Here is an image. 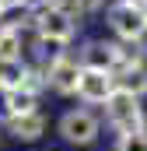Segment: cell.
I'll return each instance as SVG.
<instances>
[{
  "label": "cell",
  "instance_id": "obj_2",
  "mask_svg": "<svg viewBox=\"0 0 147 151\" xmlns=\"http://www.w3.org/2000/svg\"><path fill=\"white\" fill-rule=\"evenodd\" d=\"M102 127H109L112 134H137V130H147V109L140 99L126 95L123 88H116L109 95V102L102 106Z\"/></svg>",
  "mask_w": 147,
  "mask_h": 151
},
{
  "label": "cell",
  "instance_id": "obj_15",
  "mask_svg": "<svg viewBox=\"0 0 147 151\" xmlns=\"http://www.w3.org/2000/svg\"><path fill=\"white\" fill-rule=\"evenodd\" d=\"M112 151H147V130H137V134H119L112 141Z\"/></svg>",
  "mask_w": 147,
  "mask_h": 151
},
{
  "label": "cell",
  "instance_id": "obj_4",
  "mask_svg": "<svg viewBox=\"0 0 147 151\" xmlns=\"http://www.w3.org/2000/svg\"><path fill=\"white\" fill-rule=\"evenodd\" d=\"M105 25L116 42H147V18L144 7H133V4H123V0H112L105 7Z\"/></svg>",
  "mask_w": 147,
  "mask_h": 151
},
{
  "label": "cell",
  "instance_id": "obj_7",
  "mask_svg": "<svg viewBox=\"0 0 147 151\" xmlns=\"http://www.w3.org/2000/svg\"><path fill=\"white\" fill-rule=\"evenodd\" d=\"M0 127H4V137H11L18 144H35L49 134V116L42 109L28 116H7V119H0Z\"/></svg>",
  "mask_w": 147,
  "mask_h": 151
},
{
  "label": "cell",
  "instance_id": "obj_9",
  "mask_svg": "<svg viewBox=\"0 0 147 151\" xmlns=\"http://www.w3.org/2000/svg\"><path fill=\"white\" fill-rule=\"evenodd\" d=\"M39 109H42V95L28 91V88L0 95V119H7V116H28V113H39Z\"/></svg>",
  "mask_w": 147,
  "mask_h": 151
},
{
  "label": "cell",
  "instance_id": "obj_13",
  "mask_svg": "<svg viewBox=\"0 0 147 151\" xmlns=\"http://www.w3.org/2000/svg\"><path fill=\"white\" fill-rule=\"evenodd\" d=\"M116 84L126 91V95H133V99H147V67H133V70H123V74H116Z\"/></svg>",
  "mask_w": 147,
  "mask_h": 151
},
{
  "label": "cell",
  "instance_id": "obj_10",
  "mask_svg": "<svg viewBox=\"0 0 147 151\" xmlns=\"http://www.w3.org/2000/svg\"><path fill=\"white\" fill-rule=\"evenodd\" d=\"M25 49H28V35L7 21H0V63L4 60H25Z\"/></svg>",
  "mask_w": 147,
  "mask_h": 151
},
{
  "label": "cell",
  "instance_id": "obj_16",
  "mask_svg": "<svg viewBox=\"0 0 147 151\" xmlns=\"http://www.w3.org/2000/svg\"><path fill=\"white\" fill-rule=\"evenodd\" d=\"M0 7H4V18H14V14H25L32 0H0Z\"/></svg>",
  "mask_w": 147,
  "mask_h": 151
},
{
  "label": "cell",
  "instance_id": "obj_19",
  "mask_svg": "<svg viewBox=\"0 0 147 151\" xmlns=\"http://www.w3.org/2000/svg\"><path fill=\"white\" fill-rule=\"evenodd\" d=\"M0 21H4V7H0Z\"/></svg>",
  "mask_w": 147,
  "mask_h": 151
},
{
  "label": "cell",
  "instance_id": "obj_5",
  "mask_svg": "<svg viewBox=\"0 0 147 151\" xmlns=\"http://www.w3.org/2000/svg\"><path fill=\"white\" fill-rule=\"evenodd\" d=\"M74 56H77V63H81L84 70L116 74V63H119V46H116V39L91 35V39H81V42H77Z\"/></svg>",
  "mask_w": 147,
  "mask_h": 151
},
{
  "label": "cell",
  "instance_id": "obj_14",
  "mask_svg": "<svg viewBox=\"0 0 147 151\" xmlns=\"http://www.w3.org/2000/svg\"><path fill=\"white\" fill-rule=\"evenodd\" d=\"M112 0H70V14L74 18H95V14H105V7H109Z\"/></svg>",
  "mask_w": 147,
  "mask_h": 151
},
{
  "label": "cell",
  "instance_id": "obj_17",
  "mask_svg": "<svg viewBox=\"0 0 147 151\" xmlns=\"http://www.w3.org/2000/svg\"><path fill=\"white\" fill-rule=\"evenodd\" d=\"M123 4H133V7H147V0H123Z\"/></svg>",
  "mask_w": 147,
  "mask_h": 151
},
{
  "label": "cell",
  "instance_id": "obj_12",
  "mask_svg": "<svg viewBox=\"0 0 147 151\" xmlns=\"http://www.w3.org/2000/svg\"><path fill=\"white\" fill-rule=\"evenodd\" d=\"M119 46V63L116 74L133 70V67H147V42H116Z\"/></svg>",
  "mask_w": 147,
  "mask_h": 151
},
{
  "label": "cell",
  "instance_id": "obj_20",
  "mask_svg": "<svg viewBox=\"0 0 147 151\" xmlns=\"http://www.w3.org/2000/svg\"><path fill=\"white\" fill-rule=\"evenodd\" d=\"M144 18H147V7H144Z\"/></svg>",
  "mask_w": 147,
  "mask_h": 151
},
{
  "label": "cell",
  "instance_id": "obj_18",
  "mask_svg": "<svg viewBox=\"0 0 147 151\" xmlns=\"http://www.w3.org/2000/svg\"><path fill=\"white\" fill-rule=\"evenodd\" d=\"M0 144H4V127H0Z\"/></svg>",
  "mask_w": 147,
  "mask_h": 151
},
{
  "label": "cell",
  "instance_id": "obj_11",
  "mask_svg": "<svg viewBox=\"0 0 147 151\" xmlns=\"http://www.w3.org/2000/svg\"><path fill=\"white\" fill-rule=\"evenodd\" d=\"M25 81H28V60H4L0 63V95L25 88Z\"/></svg>",
  "mask_w": 147,
  "mask_h": 151
},
{
  "label": "cell",
  "instance_id": "obj_1",
  "mask_svg": "<svg viewBox=\"0 0 147 151\" xmlns=\"http://www.w3.org/2000/svg\"><path fill=\"white\" fill-rule=\"evenodd\" d=\"M102 116L95 113V109H88V106H70V109H63L60 119H56V137L67 144V148H95L98 144V137H102Z\"/></svg>",
  "mask_w": 147,
  "mask_h": 151
},
{
  "label": "cell",
  "instance_id": "obj_8",
  "mask_svg": "<svg viewBox=\"0 0 147 151\" xmlns=\"http://www.w3.org/2000/svg\"><path fill=\"white\" fill-rule=\"evenodd\" d=\"M119 84H116V74H102V70H81V81H77V99H81V106H105L109 102V95L116 91Z\"/></svg>",
  "mask_w": 147,
  "mask_h": 151
},
{
  "label": "cell",
  "instance_id": "obj_3",
  "mask_svg": "<svg viewBox=\"0 0 147 151\" xmlns=\"http://www.w3.org/2000/svg\"><path fill=\"white\" fill-rule=\"evenodd\" d=\"M28 21H32V35L49 39L63 49H70L77 35H81V18H74L70 11H42V7H28Z\"/></svg>",
  "mask_w": 147,
  "mask_h": 151
},
{
  "label": "cell",
  "instance_id": "obj_6",
  "mask_svg": "<svg viewBox=\"0 0 147 151\" xmlns=\"http://www.w3.org/2000/svg\"><path fill=\"white\" fill-rule=\"evenodd\" d=\"M81 63H77V56H74V49H67L49 70H46V84H49V91L53 95H60V99H74L77 95V81H81Z\"/></svg>",
  "mask_w": 147,
  "mask_h": 151
}]
</instances>
